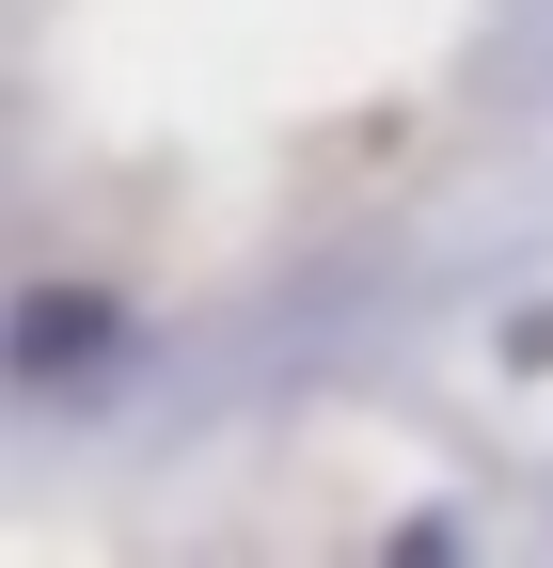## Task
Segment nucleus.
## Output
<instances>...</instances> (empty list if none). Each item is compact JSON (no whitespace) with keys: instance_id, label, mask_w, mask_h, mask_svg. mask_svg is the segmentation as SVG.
<instances>
[{"instance_id":"obj_1","label":"nucleus","mask_w":553,"mask_h":568,"mask_svg":"<svg viewBox=\"0 0 553 568\" xmlns=\"http://www.w3.org/2000/svg\"><path fill=\"white\" fill-rule=\"evenodd\" d=\"M17 347H32V379H80L95 347H111V301H32V316H17Z\"/></svg>"}]
</instances>
